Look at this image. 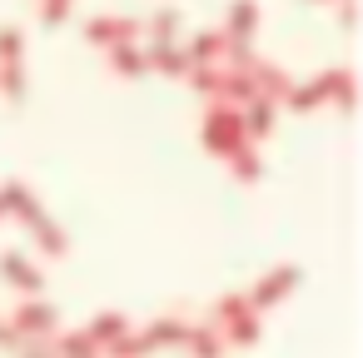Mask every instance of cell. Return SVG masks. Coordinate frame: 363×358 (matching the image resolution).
Here are the masks:
<instances>
[{"label":"cell","mask_w":363,"mask_h":358,"mask_svg":"<svg viewBox=\"0 0 363 358\" xmlns=\"http://www.w3.org/2000/svg\"><path fill=\"white\" fill-rule=\"evenodd\" d=\"M65 11H70V0H40V16L45 21H65Z\"/></svg>","instance_id":"7c38bea8"},{"label":"cell","mask_w":363,"mask_h":358,"mask_svg":"<svg viewBox=\"0 0 363 358\" xmlns=\"http://www.w3.org/2000/svg\"><path fill=\"white\" fill-rule=\"evenodd\" d=\"M294 279H298L294 269H274V274H269V279L254 289V303H274L279 293H289V289H294Z\"/></svg>","instance_id":"277c9868"},{"label":"cell","mask_w":363,"mask_h":358,"mask_svg":"<svg viewBox=\"0 0 363 358\" xmlns=\"http://www.w3.org/2000/svg\"><path fill=\"white\" fill-rule=\"evenodd\" d=\"M184 338H189V348H194L199 358H219V338H214V333L194 328V333H184Z\"/></svg>","instance_id":"52a82bcc"},{"label":"cell","mask_w":363,"mask_h":358,"mask_svg":"<svg viewBox=\"0 0 363 358\" xmlns=\"http://www.w3.org/2000/svg\"><path fill=\"white\" fill-rule=\"evenodd\" d=\"M219 50H224V35H199V45H194V55H199V60H214Z\"/></svg>","instance_id":"8fae6325"},{"label":"cell","mask_w":363,"mask_h":358,"mask_svg":"<svg viewBox=\"0 0 363 358\" xmlns=\"http://www.w3.org/2000/svg\"><path fill=\"white\" fill-rule=\"evenodd\" d=\"M0 214H6V209H0Z\"/></svg>","instance_id":"5bb4252c"},{"label":"cell","mask_w":363,"mask_h":358,"mask_svg":"<svg viewBox=\"0 0 363 358\" xmlns=\"http://www.w3.org/2000/svg\"><path fill=\"white\" fill-rule=\"evenodd\" d=\"M155 65H160V70H174V75H179V70H184L189 60H184L179 50H169V45H160V50H155Z\"/></svg>","instance_id":"30bf717a"},{"label":"cell","mask_w":363,"mask_h":358,"mask_svg":"<svg viewBox=\"0 0 363 358\" xmlns=\"http://www.w3.org/2000/svg\"><path fill=\"white\" fill-rule=\"evenodd\" d=\"M50 328H55V308H50V303H40V298L21 303V313H16V333L40 338V333H50Z\"/></svg>","instance_id":"3957f363"},{"label":"cell","mask_w":363,"mask_h":358,"mask_svg":"<svg viewBox=\"0 0 363 358\" xmlns=\"http://www.w3.org/2000/svg\"><path fill=\"white\" fill-rule=\"evenodd\" d=\"M219 318H224V333H229L234 343H254V338H259V318H254V308H249L244 298H224V303H219Z\"/></svg>","instance_id":"7a4b0ae2"},{"label":"cell","mask_w":363,"mask_h":358,"mask_svg":"<svg viewBox=\"0 0 363 358\" xmlns=\"http://www.w3.org/2000/svg\"><path fill=\"white\" fill-rule=\"evenodd\" d=\"M16 338H21V333H16L11 323H0V343H16Z\"/></svg>","instance_id":"4fadbf2b"},{"label":"cell","mask_w":363,"mask_h":358,"mask_svg":"<svg viewBox=\"0 0 363 358\" xmlns=\"http://www.w3.org/2000/svg\"><path fill=\"white\" fill-rule=\"evenodd\" d=\"M239 140H244V115H234V110H214V115H209V125H204V145H209V150L234 155V150H239Z\"/></svg>","instance_id":"6da1fadb"},{"label":"cell","mask_w":363,"mask_h":358,"mask_svg":"<svg viewBox=\"0 0 363 358\" xmlns=\"http://www.w3.org/2000/svg\"><path fill=\"white\" fill-rule=\"evenodd\" d=\"M229 26H234V35H249V30H254V6H249V0H239V6H234Z\"/></svg>","instance_id":"ba28073f"},{"label":"cell","mask_w":363,"mask_h":358,"mask_svg":"<svg viewBox=\"0 0 363 358\" xmlns=\"http://www.w3.org/2000/svg\"><path fill=\"white\" fill-rule=\"evenodd\" d=\"M0 269H6V274H11V284H21V289H40V269H35V264H26L21 254H6V259H0Z\"/></svg>","instance_id":"5b68a950"},{"label":"cell","mask_w":363,"mask_h":358,"mask_svg":"<svg viewBox=\"0 0 363 358\" xmlns=\"http://www.w3.org/2000/svg\"><path fill=\"white\" fill-rule=\"evenodd\" d=\"M0 60H6V65L21 60V30H0Z\"/></svg>","instance_id":"9c48e42d"},{"label":"cell","mask_w":363,"mask_h":358,"mask_svg":"<svg viewBox=\"0 0 363 358\" xmlns=\"http://www.w3.org/2000/svg\"><path fill=\"white\" fill-rule=\"evenodd\" d=\"M184 333H189L184 323H169V318H164V323H155V328L145 333V348H150V343H179Z\"/></svg>","instance_id":"8992f818"}]
</instances>
